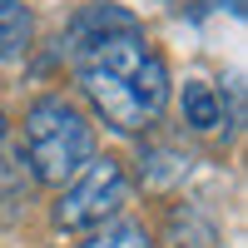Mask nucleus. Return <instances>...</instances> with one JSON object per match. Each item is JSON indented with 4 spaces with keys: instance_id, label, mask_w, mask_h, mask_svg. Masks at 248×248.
I'll use <instances>...</instances> for the list:
<instances>
[{
    "instance_id": "nucleus-9",
    "label": "nucleus",
    "mask_w": 248,
    "mask_h": 248,
    "mask_svg": "<svg viewBox=\"0 0 248 248\" xmlns=\"http://www.w3.org/2000/svg\"><path fill=\"white\" fill-rule=\"evenodd\" d=\"M214 10H229V15H243V0H189V15H194V20L214 15Z\"/></svg>"
},
{
    "instance_id": "nucleus-1",
    "label": "nucleus",
    "mask_w": 248,
    "mask_h": 248,
    "mask_svg": "<svg viewBox=\"0 0 248 248\" xmlns=\"http://www.w3.org/2000/svg\"><path fill=\"white\" fill-rule=\"evenodd\" d=\"M79 90L94 114L119 134H139L169 105V70L139 30H114L75 50Z\"/></svg>"
},
{
    "instance_id": "nucleus-6",
    "label": "nucleus",
    "mask_w": 248,
    "mask_h": 248,
    "mask_svg": "<svg viewBox=\"0 0 248 248\" xmlns=\"http://www.w3.org/2000/svg\"><path fill=\"white\" fill-rule=\"evenodd\" d=\"M30 30H35L30 10L20 5V0H0V60L25 55L30 50Z\"/></svg>"
},
{
    "instance_id": "nucleus-5",
    "label": "nucleus",
    "mask_w": 248,
    "mask_h": 248,
    "mask_svg": "<svg viewBox=\"0 0 248 248\" xmlns=\"http://www.w3.org/2000/svg\"><path fill=\"white\" fill-rule=\"evenodd\" d=\"M184 124L199 134H209L223 124V99L214 94V85H203V79H189L184 85Z\"/></svg>"
},
{
    "instance_id": "nucleus-3",
    "label": "nucleus",
    "mask_w": 248,
    "mask_h": 248,
    "mask_svg": "<svg viewBox=\"0 0 248 248\" xmlns=\"http://www.w3.org/2000/svg\"><path fill=\"white\" fill-rule=\"evenodd\" d=\"M129 199V179L114 159H90L85 169L70 179V189L55 203V223L60 229H99L105 218H114Z\"/></svg>"
},
{
    "instance_id": "nucleus-4",
    "label": "nucleus",
    "mask_w": 248,
    "mask_h": 248,
    "mask_svg": "<svg viewBox=\"0 0 248 248\" xmlns=\"http://www.w3.org/2000/svg\"><path fill=\"white\" fill-rule=\"evenodd\" d=\"M114 30H139V20L129 15V10H119V5H90V10H79L75 15V25H70V55L79 50V45H90V40H99V35H114Z\"/></svg>"
},
{
    "instance_id": "nucleus-8",
    "label": "nucleus",
    "mask_w": 248,
    "mask_h": 248,
    "mask_svg": "<svg viewBox=\"0 0 248 248\" xmlns=\"http://www.w3.org/2000/svg\"><path fill=\"white\" fill-rule=\"evenodd\" d=\"M85 248H154V238L144 233V223H109V229L94 233Z\"/></svg>"
},
{
    "instance_id": "nucleus-7",
    "label": "nucleus",
    "mask_w": 248,
    "mask_h": 248,
    "mask_svg": "<svg viewBox=\"0 0 248 248\" xmlns=\"http://www.w3.org/2000/svg\"><path fill=\"white\" fill-rule=\"evenodd\" d=\"M169 248H214V229L203 223L199 214H174V233H169Z\"/></svg>"
},
{
    "instance_id": "nucleus-10",
    "label": "nucleus",
    "mask_w": 248,
    "mask_h": 248,
    "mask_svg": "<svg viewBox=\"0 0 248 248\" xmlns=\"http://www.w3.org/2000/svg\"><path fill=\"white\" fill-rule=\"evenodd\" d=\"M0 144H5V114H0Z\"/></svg>"
},
{
    "instance_id": "nucleus-2",
    "label": "nucleus",
    "mask_w": 248,
    "mask_h": 248,
    "mask_svg": "<svg viewBox=\"0 0 248 248\" xmlns=\"http://www.w3.org/2000/svg\"><path fill=\"white\" fill-rule=\"evenodd\" d=\"M25 154L40 184H65L94 159V129L70 99L45 94L25 114Z\"/></svg>"
}]
</instances>
